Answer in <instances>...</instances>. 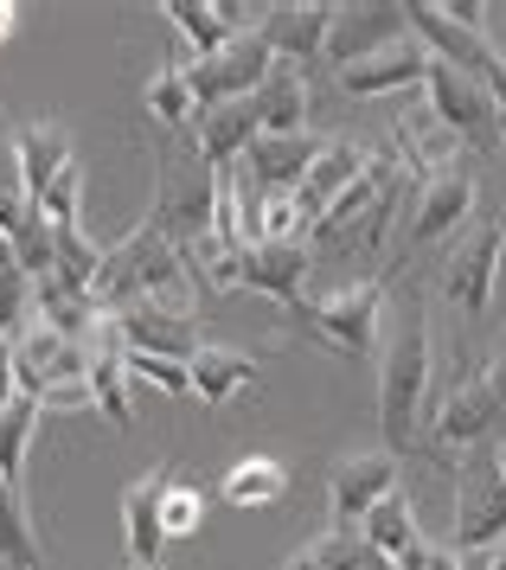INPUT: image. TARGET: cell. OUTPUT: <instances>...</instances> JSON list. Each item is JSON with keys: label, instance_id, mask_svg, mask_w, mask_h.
Instances as JSON below:
<instances>
[{"label": "cell", "instance_id": "23", "mask_svg": "<svg viewBox=\"0 0 506 570\" xmlns=\"http://www.w3.org/2000/svg\"><path fill=\"white\" fill-rule=\"evenodd\" d=\"M366 167H372V148H359V141H347V135H328L321 160L308 167L302 193H295V199H302V212L314 218V225H321V212H328L333 199H340V193L359 180V174H366Z\"/></svg>", "mask_w": 506, "mask_h": 570}, {"label": "cell", "instance_id": "14", "mask_svg": "<svg viewBox=\"0 0 506 570\" xmlns=\"http://www.w3.org/2000/svg\"><path fill=\"white\" fill-rule=\"evenodd\" d=\"M84 379V340H65L46 321H26L13 334V385L26 397H46L51 385H71Z\"/></svg>", "mask_w": 506, "mask_h": 570}, {"label": "cell", "instance_id": "43", "mask_svg": "<svg viewBox=\"0 0 506 570\" xmlns=\"http://www.w3.org/2000/svg\"><path fill=\"white\" fill-rule=\"evenodd\" d=\"M13 27H20V7H13V0H0V46L13 39Z\"/></svg>", "mask_w": 506, "mask_h": 570}, {"label": "cell", "instance_id": "19", "mask_svg": "<svg viewBox=\"0 0 506 570\" xmlns=\"http://www.w3.org/2000/svg\"><path fill=\"white\" fill-rule=\"evenodd\" d=\"M398 160H405L410 180H436V174H456L461 160H468V148H461L456 129L424 104V109H410V116H398Z\"/></svg>", "mask_w": 506, "mask_h": 570}, {"label": "cell", "instance_id": "8", "mask_svg": "<svg viewBox=\"0 0 506 570\" xmlns=\"http://www.w3.org/2000/svg\"><path fill=\"white\" fill-rule=\"evenodd\" d=\"M500 391H494V379L487 372H468V379H456V385L442 391L430 404V462H449V449H475V442L494 436V423H500Z\"/></svg>", "mask_w": 506, "mask_h": 570}, {"label": "cell", "instance_id": "15", "mask_svg": "<svg viewBox=\"0 0 506 570\" xmlns=\"http://www.w3.org/2000/svg\"><path fill=\"white\" fill-rule=\"evenodd\" d=\"M410 39V20L398 0H366V7H333V27H328V65L333 71H347L359 58L385 52V46H398Z\"/></svg>", "mask_w": 506, "mask_h": 570}, {"label": "cell", "instance_id": "29", "mask_svg": "<svg viewBox=\"0 0 506 570\" xmlns=\"http://www.w3.org/2000/svg\"><path fill=\"white\" fill-rule=\"evenodd\" d=\"M218 493H225V507H237V513H251V507H276L282 493H289V468H282L276 455H244V462L225 468Z\"/></svg>", "mask_w": 506, "mask_h": 570}, {"label": "cell", "instance_id": "13", "mask_svg": "<svg viewBox=\"0 0 506 570\" xmlns=\"http://www.w3.org/2000/svg\"><path fill=\"white\" fill-rule=\"evenodd\" d=\"M475 199H481V174L461 160L456 174H436L417 186V206L405 225V250H424L436 237H456L461 225H475Z\"/></svg>", "mask_w": 506, "mask_h": 570}, {"label": "cell", "instance_id": "31", "mask_svg": "<svg viewBox=\"0 0 506 570\" xmlns=\"http://www.w3.org/2000/svg\"><path fill=\"white\" fill-rule=\"evenodd\" d=\"M160 13H167V20H174V32L193 46V58L225 52L231 39H237V32H231V20L218 13V0H167Z\"/></svg>", "mask_w": 506, "mask_h": 570}, {"label": "cell", "instance_id": "11", "mask_svg": "<svg viewBox=\"0 0 506 570\" xmlns=\"http://www.w3.org/2000/svg\"><path fill=\"white\" fill-rule=\"evenodd\" d=\"M405 20H410V39L424 46L430 58H442V65H456V71H468V78H481L487 90L506 78V52L487 39V32H468L456 27L436 0H410L405 7Z\"/></svg>", "mask_w": 506, "mask_h": 570}, {"label": "cell", "instance_id": "25", "mask_svg": "<svg viewBox=\"0 0 506 570\" xmlns=\"http://www.w3.org/2000/svg\"><path fill=\"white\" fill-rule=\"evenodd\" d=\"M251 116L263 135H302L308 129V71L302 65H270L263 90L251 97Z\"/></svg>", "mask_w": 506, "mask_h": 570}, {"label": "cell", "instance_id": "39", "mask_svg": "<svg viewBox=\"0 0 506 570\" xmlns=\"http://www.w3.org/2000/svg\"><path fill=\"white\" fill-rule=\"evenodd\" d=\"M32 321V276L26 269H0V340H13Z\"/></svg>", "mask_w": 506, "mask_h": 570}, {"label": "cell", "instance_id": "4", "mask_svg": "<svg viewBox=\"0 0 506 570\" xmlns=\"http://www.w3.org/2000/svg\"><path fill=\"white\" fill-rule=\"evenodd\" d=\"M212 212H218V167H205V155L193 141H174L160 155V174H154L148 225L174 250H193L200 237H212Z\"/></svg>", "mask_w": 506, "mask_h": 570}, {"label": "cell", "instance_id": "26", "mask_svg": "<svg viewBox=\"0 0 506 570\" xmlns=\"http://www.w3.org/2000/svg\"><path fill=\"white\" fill-rule=\"evenodd\" d=\"M13 148H20L26 199L39 206V193H46L65 167H71V135L58 129V122H20V129H13Z\"/></svg>", "mask_w": 506, "mask_h": 570}, {"label": "cell", "instance_id": "45", "mask_svg": "<svg viewBox=\"0 0 506 570\" xmlns=\"http://www.w3.org/2000/svg\"><path fill=\"white\" fill-rule=\"evenodd\" d=\"M359 570H398V564H391V558H379V551L366 544V558H359Z\"/></svg>", "mask_w": 506, "mask_h": 570}, {"label": "cell", "instance_id": "18", "mask_svg": "<svg viewBox=\"0 0 506 570\" xmlns=\"http://www.w3.org/2000/svg\"><path fill=\"white\" fill-rule=\"evenodd\" d=\"M321 148H328V135H314V129H302V135H256L251 141V174L256 180V193H302V180H308V167L321 160Z\"/></svg>", "mask_w": 506, "mask_h": 570}, {"label": "cell", "instance_id": "10", "mask_svg": "<svg viewBox=\"0 0 506 570\" xmlns=\"http://www.w3.org/2000/svg\"><path fill=\"white\" fill-rule=\"evenodd\" d=\"M270 65H276V52L263 46V32H244V39H231L225 52L186 58V83H193L200 109L251 104L256 90H263V78H270Z\"/></svg>", "mask_w": 506, "mask_h": 570}, {"label": "cell", "instance_id": "30", "mask_svg": "<svg viewBox=\"0 0 506 570\" xmlns=\"http://www.w3.org/2000/svg\"><path fill=\"white\" fill-rule=\"evenodd\" d=\"M359 539L372 544L379 558H391V564H398V558H405L410 544L424 539V525H417V507H410L405 493H385L379 507L366 513V525H359Z\"/></svg>", "mask_w": 506, "mask_h": 570}, {"label": "cell", "instance_id": "38", "mask_svg": "<svg viewBox=\"0 0 506 570\" xmlns=\"http://www.w3.org/2000/svg\"><path fill=\"white\" fill-rule=\"evenodd\" d=\"M77 206H84V167L71 160V167L39 193V212H46V225H77Z\"/></svg>", "mask_w": 506, "mask_h": 570}, {"label": "cell", "instance_id": "20", "mask_svg": "<svg viewBox=\"0 0 506 570\" xmlns=\"http://www.w3.org/2000/svg\"><path fill=\"white\" fill-rule=\"evenodd\" d=\"M424 78H430V52L417 39H398V46L347 65L340 71V90L347 97H398V90H424Z\"/></svg>", "mask_w": 506, "mask_h": 570}, {"label": "cell", "instance_id": "32", "mask_svg": "<svg viewBox=\"0 0 506 570\" xmlns=\"http://www.w3.org/2000/svg\"><path fill=\"white\" fill-rule=\"evenodd\" d=\"M39 397H13L7 411H0V481L20 493V481H26V449H32V436H39Z\"/></svg>", "mask_w": 506, "mask_h": 570}, {"label": "cell", "instance_id": "5", "mask_svg": "<svg viewBox=\"0 0 506 570\" xmlns=\"http://www.w3.org/2000/svg\"><path fill=\"white\" fill-rule=\"evenodd\" d=\"M461 558L506 544V474H500V442H475L456 468V539Z\"/></svg>", "mask_w": 506, "mask_h": 570}, {"label": "cell", "instance_id": "36", "mask_svg": "<svg viewBox=\"0 0 506 570\" xmlns=\"http://www.w3.org/2000/svg\"><path fill=\"white\" fill-rule=\"evenodd\" d=\"M160 525H167V539H200V525H205V493L193 488V481L167 474V493H160Z\"/></svg>", "mask_w": 506, "mask_h": 570}, {"label": "cell", "instance_id": "37", "mask_svg": "<svg viewBox=\"0 0 506 570\" xmlns=\"http://www.w3.org/2000/svg\"><path fill=\"white\" fill-rule=\"evenodd\" d=\"M128 379H135V385L167 391V397H193V372H186V360H160V353H128Z\"/></svg>", "mask_w": 506, "mask_h": 570}, {"label": "cell", "instance_id": "33", "mask_svg": "<svg viewBox=\"0 0 506 570\" xmlns=\"http://www.w3.org/2000/svg\"><path fill=\"white\" fill-rule=\"evenodd\" d=\"M103 250L109 244H90L84 237V218L77 225H51V276H65L71 288H97V269H103Z\"/></svg>", "mask_w": 506, "mask_h": 570}, {"label": "cell", "instance_id": "6", "mask_svg": "<svg viewBox=\"0 0 506 570\" xmlns=\"http://www.w3.org/2000/svg\"><path fill=\"white\" fill-rule=\"evenodd\" d=\"M424 104L456 129V141L468 155H500V104L481 78H468L456 65L430 58V78H424Z\"/></svg>", "mask_w": 506, "mask_h": 570}, {"label": "cell", "instance_id": "12", "mask_svg": "<svg viewBox=\"0 0 506 570\" xmlns=\"http://www.w3.org/2000/svg\"><path fill=\"white\" fill-rule=\"evenodd\" d=\"M116 334H123L128 353H160V360H186L200 353V327H193V302H160V295H142L128 308L109 314Z\"/></svg>", "mask_w": 506, "mask_h": 570}, {"label": "cell", "instance_id": "40", "mask_svg": "<svg viewBox=\"0 0 506 570\" xmlns=\"http://www.w3.org/2000/svg\"><path fill=\"white\" fill-rule=\"evenodd\" d=\"M13 263H20L32 283H39V276H51V225H46V212H39L20 237H13Z\"/></svg>", "mask_w": 506, "mask_h": 570}, {"label": "cell", "instance_id": "28", "mask_svg": "<svg viewBox=\"0 0 506 570\" xmlns=\"http://www.w3.org/2000/svg\"><path fill=\"white\" fill-rule=\"evenodd\" d=\"M32 321L58 327L65 340H84V334L103 321V308L84 295V288L65 283V276H39V283H32Z\"/></svg>", "mask_w": 506, "mask_h": 570}, {"label": "cell", "instance_id": "3", "mask_svg": "<svg viewBox=\"0 0 506 570\" xmlns=\"http://www.w3.org/2000/svg\"><path fill=\"white\" fill-rule=\"evenodd\" d=\"M385 302H391V283L385 276H359V283H340L328 288L321 302H295V308H282L308 340H321L333 346L340 360H366V353H379L385 340Z\"/></svg>", "mask_w": 506, "mask_h": 570}, {"label": "cell", "instance_id": "7", "mask_svg": "<svg viewBox=\"0 0 506 570\" xmlns=\"http://www.w3.org/2000/svg\"><path fill=\"white\" fill-rule=\"evenodd\" d=\"M500 257H506V232L500 218H475L468 232L456 237V250L442 263V295L456 302L468 321H487L494 308V283H500Z\"/></svg>", "mask_w": 506, "mask_h": 570}, {"label": "cell", "instance_id": "48", "mask_svg": "<svg viewBox=\"0 0 506 570\" xmlns=\"http://www.w3.org/2000/svg\"><path fill=\"white\" fill-rule=\"evenodd\" d=\"M128 570H160V564H128Z\"/></svg>", "mask_w": 506, "mask_h": 570}, {"label": "cell", "instance_id": "9", "mask_svg": "<svg viewBox=\"0 0 506 570\" xmlns=\"http://www.w3.org/2000/svg\"><path fill=\"white\" fill-rule=\"evenodd\" d=\"M385 493H398V455L391 449H353L328 468V532H359Z\"/></svg>", "mask_w": 506, "mask_h": 570}, {"label": "cell", "instance_id": "16", "mask_svg": "<svg viewBox=\"0 0 506 570\" xmlns=\"http://www.w3.org/2000/svg\"><path fill=\"white\" fill-rule=\"evenodd\" d=\"M328 27H333V0H276L256 20L276 65H302V71L314 58H328Z\"/></svg>", "mask_w": 506, "mask_h": 570}, {"label": "cell", "instance_id": "47", "mask_svg": "<svg viewBox=\"0 0 506 570\" xmlns=\"http://www.w3.org/2000/svg\"><path fill=\"white\" fill-rule=\"evenodd\" d=\"M500 474H506V442H500Z\"/></svg>", "mask_w": 506, "mask_h": 570}, {"label": "cell", "instance_id": "2", "mask_svg": "<svg viewBox=\"0 0 506 570\" xmlns=\"http://www.w3.org/2000/svg\"><path fill=\"white\" fill-rule=\"evenodd\" d=\"M142 295H160V302H193L186 257H179L154 225H135L128 237H116V244L103 250L97 288H90V302H97L103 314L128 308V302H142Z\"/></svg>", "mask_w": 506, "mask_h": 570}, {"label": "cell", "instance_id": "34", "mask_svg": "<svg viewBox=\"0 0 506 570\" xmlns=\"http://www.w3.org/2000/svg\"><path fill=\"white\" fill-rule=\"evenodd\" d=\"M0 564L7 570H46L39 539H32V513H26V493H13L0 481Z\"/></svg>", "mask_w": 506, "mask_h": 570}, {"label": "cell", "instance_id": "42", "mask_svg": "<svg viewBox=\"0 0 506 570\" xmlns=\"http://www.w3.org/2000/svg\"><path fill=\"white\" fill-rule=\"evenodd\" d=\"M282 570H328V558H321V544H302V551H295Z\"/></svg>", "mask_w": 506, "mask_h": 570}, {"label": "cell", "instance_id": "27", "mask_svg": "<svg viewBox=\"0 0 506 570\" xmlns=\"http://www.w3.org/2000/svg\"><path fill=\"white\" fill-rule=\"evenodd\" d=\"M186 372H193V397L218 411V404H231V397L256 379V360L244 353V346H200Z\"/></svg>", "mask_w": 506, "mask_h": 570}, {"label": "cell", "instance_id": "17", "mask_svg": "<svg viewBox=\"0 0 506 570\" xmlns=\"http://www.w3.org/2000/svg\"><path fill=\"white\" fill-rule=\"evenodd\" d=\"M84 385H90V404L109 416V430H128V346L109 314L84 334Z\"/></svg>", "mask_w": 506, "mask_h": 570}, {"label": "cell", "instance_id": "1", "mask_svg": "<svg viewBox=\"0 0 506 570\" xmlns=\"http://www.w3.org/2000/svg\"><path fill=\"white\" fill-rule=\"evenodd\" d=\"M430 314L424 288L398 283L385 302V340H379V430L391 455H424L430 449Z\"/></svg>", "mask_w": 506, "mask_h": 570}, {"label": "cell", "instance_id": "41", "mask_svg": "<svg viewBox=\"0 0 506 570\" xmlns=\"http://www.w3.org/2000/svg\"><path fill=\"white\" fill-rule=\"evenodd\" d=\"M398 570H461V551L456 544H436V539H417L398 558Z\"/></svg>", "mask_w": 506, "mask_h": 570}, {"label": "cell", "instance_id": "44", "mask_svg": "<svg viewBox=\"0 0 506 570\" xmlns=\"http://www.w3.org/2000/svg\"><path fill=\"white\" fill-rule=\"evenodd\" d=\"M487 379H494V391H500V404H506V353L494 365H487Z\"/></svg>", "mask_w": 506, "mask_h": 570}, {"label": "cell", "instance_id": "24", "mask_svg": "<svg viewBox=\"0 0 506 570\" xmlns=\"http://www.w3.org/2000/svg\"><path fill=\"white\" fill-rule=\"evenodd\" d=\"M256 116L251 104H218V109H200V122H193V148L205 155V167H237V160L251 155V141H256Z\"/></svg>", "mask_w": 506, "mask_h": 570}, {"label": "cell", "instance_id": "21", "mask_svg": "<svg viewBox=\"0 0 506 570\" xmlns=\"http://www.w3.org/2000/svg\"><path fill=\"white\" fill-rule=\"evenodd\" d=\"M167 474H174V468H154V474H142V481L123 488V551H128V564H160V551H167V525H160Z\"/></svg>", "mask_w": 506, "mask_h": 570}, {"label": "cell", "instance_id": "22", "mask_svg": "<svg viewBox=\"0 0 506 570\" xmlns=\"http://www.w3.org/2000/svg\"><path fill=\"white\" fill-rule=\"evenodd\" d=\"M308 269H314L308 244H251V250H244V288L270 295V302H282V308L302 302Z\"/></svg>", "mask_w": 506, "mask_h": 570}, {"label": "cell", "instance_id": "35", "mask_svg": "<svg viewBox=\"0 0 506 570\" xmlns=\"http://www.w3.org/2000/svg\"><path fill=\"white\" fill-rule=\"evenodd\" d=\"M148 116L160 129H193L200 122V97L186 83V65H160L148 78Z\"/></svg>", "mask_w": 506, "mask_h": 570}, {"label": "cell", "instance_id": "46", "mask_svg": "<svg viewBox=\"0 0 506 570\" xmlns=\"http://www.w3.org/2000/svg\"><path fill=\"white\" fill-rule=\"evenodd\" d=\"M0 269H20V263H13V237L0 232Z\"/></svg>", "mask_w": 506, "mask_h": 570}]
</instances>
